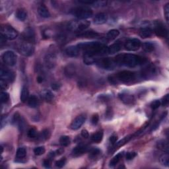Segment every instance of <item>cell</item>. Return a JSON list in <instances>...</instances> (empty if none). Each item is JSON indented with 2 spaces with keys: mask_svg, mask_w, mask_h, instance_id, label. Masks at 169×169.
<instances>
[{
  "mask_svg": "<svg viewBox=\"0 0 169 169\" xmlns=\"http://www.w3.org/2000/svg\"><path fill=\"white\" fill-rule=\"evenodd\" d=\"M1 34L8 40H15L18 37L19 33L14 28L9 25H3L1 29Z\"/></svg>",
  "mask_w": 169,
  "mask_h": 169,
  "instance_id": "8992f818",
  "label": "cell"
},
{
  "mask_svg": "<svg viewBox=\"0 0 169 169\" xmlns=\"http://www.w3.org/2000/svg\"><path fill=\"white\" fill-rule=\"evenodd\" d=\"M100 153V149H97V148H94V149H92L90 151V155L89 157L91 158H94L97 157L98 155H99Z\"/></svg>",
  "mask_w": 169,
  "mask_h": 169,
  "instance_id": "7bdbcfd3",
  "label": "cell"
},
{
  "mask_svg": "<svg viewBox=\"0 0 169 169\" xmlns=\"http://www.w3.org/2000/svg\"><path fill=\"white\" fill-rule=\"evenodd\" d=\"M97 59L94 58V56L91 55L89 54L84 53L83 56V62L87 65H91L97 62Z\"/></svg>",
  "mask_w": 169,
  "mask_h": 169,
  "instance_id": "484cf974",
  "label": "cell"
},
{
  "mask_svg": "<svg viewBox=\"0 0 169 169\" xmlns=\"http://www.w3.org/2000/svg\"><path fill=\"white\" fill-rule=\"evenodd\" d=\"M119 97L123 103H125L126 104H132L133 102L135 100L133 95L129 94L128 93H122L121 94H120Z\"/></svg>",
  "mask_w": 169,
  "mask_h": 169,
  "instance_id": "ac0fdd59",
  "label": "cell"
},
{
  "mask_svg": "<svg viewBox=\"0 0 169 169\" xmlns=\"http://www.w3.org/2000/svg\"><path fill=\"white\" fill-rule=\"evenodd\" d=\"M38 12L39 15L44 18H48L50 17V13L48 8L44 5H41L38 7Z\"/></svg>",
  "mask_w": 169,
  "mask_h": 169,
  "instance_id": "603a6c76",
  "label": "cell"
},
{
  "mask_svg": "<svg viewBox=\"0 0 169 169\" xmlns=\"http://www.w3.org/2000/svg\"><path fill=\"white\" fill-rule=\"evenodd\" d=\"M37 81L38 82V83H42V81H43V78H42V77H41V76H38V77H37Z\"/></svg>",
  "mask_w": 169,
  "mask_h": 169,
  "instance_id": "91938a15",
  "label": "cell"
},
{
  "mask_svg": "<svg viewBox=\"0 0 169 169\" xmlns=\"http://www.w3.org/2000/svg\"><path fill=\"white\" fill-rule=\"evenodd\" d=\"M50 136V133L49 132L48 129H44L39 135H38V137L42 141H45L47 140Z\"/></svg>",
  "mask_w": 169,
  "mask_h": 169,
  "instance_id": "74e56055",
  "label": "cell"
},
{
  "mask_svg": "<svg viewBox=\"0 0 169 169\" xmlns=\"http://www.w3.org/2000/svg\"><path fill=\"white\" fill-rule=\"evenodd\" d=\"M139 36L143 38H149L153 34V30L149 27H144L139 30Z\"/></svg>",
  "mask_w": 169,
  "mask_h": 169,
  "instance_id": "44dd1931",
  "label": "cell"
},
{
  "mask_svg": "<svg viewBox=\"0 0 169 169\" xmlns=\"http://www.w3.org/2000/svg\"><path fill=\"white\" fill-rule=\"evenodd\" d=\"M16 17L21 21H24L27 17V13L24 9H19L17 10Z\"/></svg>",
  "mask_w": 169,
  "mask_h": 169,
  "instance_id": "1f68e13d",
  "label": "cell"
},
{
  "mask_svg": "<svg viewBox=\"0 0 169 169\" xmlns=\"http://www.w3.org/2000/svg\"><path fill=\"white\" fill-rule=\"evenodd\" d=\"M169 103V95L168 94H166L165 96L163 98V100H162V104L164 107H167Z\"/></svg>",
  "mask_w": 169,
  "mask_h": 169,
  "instance_id": "f907efd6",
  "label": "cell"
},
{
  "mask_svg": "<svg viewBox=\"0 0 169 169\" xmlns=\"http://www.w3.org/2000/svg\"><path fill=\"white\" fill-rule=\"evenodd\" d=\"M96 63L99 68L106 70H112L117 65L115 62V59L110 58H105L97 59Z\"/></svg>",
  "mask_w": 169,
  "mask_h": 169,
  "instance_id": "52a82bcc",
  "label": "cell"
},
{
  "mask_svg": "<svg viewBox=\"0 0 169 169\" xmlns=\"http://www.w3.org/2000/svg\"><path fill=\"white\" fill-rule=\"evenodd\" d=\"M57 63V58L53 53H48L44 57L45 65L48 69H52L55 68Z\"/></svg>",
  "mask_w": 169,
  "mask_h": 169,
  "instance_id": "7c38bea8",
  "label": "cell"
},
{
  "mask_svg": "<svg viewBox=\"0 0 169 169\" xmlns=\"http://www.w3.org/2000/svg\"><path fill=\"white\" fill-rule=\"evenodd\" d=\"M164 13L165 15V18L167 22H168V18H169V3H167L165 5L164 8Z\"/></svg>",
  "mask_w": 169,
  "mask_h": 169,
  "instance_id": "7dc6e473",
  "label": "cell"
},
{
  "mask_svg": "<svg viewBox=\"0 0 169 169\" xmlns=\"http://www.w3.org/2000/svg\"><path fill=\"white\" fill-rule=\"evenodd\" d=\"M120 34V32L118 30L116 29H112L108 31V33L107 34V38L108 40H112L117 38Z\"/></svg>",
  "mask_w": 169,
  "mask_h": 169,
  "instance_id": "e575fe53",
  "label": "cell"
},
{
  "mask_svg": "<svg viewBox=\"0 0 169 169\" xmlns=\"http://www.w3.org/2000/svg\"><path fill=\"white\" fill-rule=\"evenodd\" d=\"M0 98H1L2 103H5L9 99V94L7 92H2Z\"/></svg>",
  "mask_w": 169,
  "mask_h": 169,
  "instance_id": "ee69618b",
  "label": "cell"
},
{
  "mask_svg": "<svg viewBox=\"0 0 169 169\" xmlns=\"http://www.w3.org/2000/svg\"><path fill=\"white\" fill-rule=\"evenodd\" d=\"M112 115H113V113H112V110L111 108H108L107 111H106V118L107 119L110 120L112 118Z\"/></svg>",
  "mask_w": 169,
  "mask_h": 169,
  "instance_id": "db71d44e",
  "label": "cell"
},
{
  "mask_svg": "<svg viewBox=\"0 0 169 169\" xmlns=\"http://www.w3.org/2000/svg\"><path fill=\"white\" fill-rule=\"evenodd\" d=\"M161 105V102L158 100H155L151 103V107L153 110H156Z\"/></svg>",
  "mask_w": 169,
  "mask_h": 169,
  "instance_id": "bcb514c9",
  "label": "cell"
},
{
  "mask_svg": "<svg viewBox=\"0 0 169 169\" xmlns=\"http://www.w3.org/2000/svg\"><path fill=\"white\" fill-rule=\"evenodd\" d=\"M73 14L79 20H86L93 16V12L87 6L79 7L73 11Z\"/></svg>",
  "mask_w": 169,
  "mask_h": 169,
  "instance_id": "277c9868",
  "label": "cell"
},
{
  "mask_svg": "<svg viewBox=\"0 0 169 169\" xmlns=\"http://www.w3.org/2000/svg\"><path fill=\"white\" fill-rule=\"evenodd\" d=\"M1 79L8 82H12L15 79V73L9 69H2L0 72Z\"/></svg>",
  "mask_w": 169,
  "mask_h": 169,
  "instance_id": "9a60e30c",
  "label": "cell"
},
{
  "mask_svg": "<svg viewBox=\"0 0 169 169\" xmlns=\"http://www.w3.org/2000/svg\"><path fill=\"white\" fill-rule=\"evenodd\" d=\"M154 31L157 36L161 38H167L168 33V30L164 24L161 22L155 23L154 25Z\"/></svg>",
  "mask_w": 169,
  "mask_h": 169,
  "instance_id": "30bf717a",
  "label": "cell"
},
{
  "mask_svg": "<svg viewBox=\"0 0 169 169\" xmlns=\"http://www.w3.org/2000/svg\"><path fill=\"white\" fill-rule=\"evenodd\" d=\"M88 149H89V148L87 145H84V144H80V145H78L73 149L72 154L74 156L81 155L84 153L87 152Z\"/></svg>",
  "mask_w": 169,
  "mask_h": 169,
  "instance_id": "e0dca14e",
  "label": "cell"
},
{
  "mask_svg": "<svg viewBox=\"0 0 169 169\" xmlns=\"http://www.w3.org/2000/svg\"><path fill=\"white\" fill-rule=\"evenodd\" d=\"M132 136H128L125 137L124 139H122V140L120 141L119 142H118L117 143H116V147L118 148V147H122L123 145H124L125 144H126L127 143L129 142L130 139H132Z\"/></svg>",
  "mask_w": 169,
  "mask_h": 169,
  "instance_id": "f35d334b",
  "label": "cell"
},
{
  "mask_svg": "<svg viewBox=\"0 0 169 169\" xmlns=\"http://www.w3.org/2000/svg\"><path fill=\"white\" fill-rule=\"evenodd\" d=\"M23 38L24 41L33 44L35 42V33L33 29L27 28L23 31Z\"/></svg>",
  "mask_w": 169,
  "mask_h": 169,
  "instance_id": "5bb4252c",
  "label": "cell"
},
{
  "mask_svg": "<svg viewBox=\"0 0 169 169\" xmlns=\"http://www.w3.org/2000/svg\"><path fill=\"white\" fill-rule=\"evenodd\" d=\"M81 136H83V137H84V138L87 139L89 137V133L87 132V130L83 129L81 131Z\"/></svg>",
  "mask_w": 169,
  "mask_h": 169,
  "instance_id": "6f0895ef",
  "label": "cell"
},
{
  "mask_svg": "<svg viewBox=\"0 0 169 169\" xmlns=\"http://www.w3.org/2000/svg\"><path fill=\"white\" fill-rule=\"evenodd\" d=\"M17 50L21 54L24 56H30L34 52V47L33 44L24 41L18 46Z\"/></svg>",
  "mask_w": 169,
  "mask_h": 169,
  "instance_id": "ba28073f",
  "label": "cell"
},
{
  "mask_svg": "<svg viewBox=\"0 0 169 169\" xmlns=\"http://www.w3.org/2000/svg\"><path fill=\"white\" fill-rule=\"evenodd\" d=\"M91 23L89 21L80 20L75 21L69 23L68 24V29L71 31L82 33L90 26Z\"/></svg>",
  "mask_w": 169,
  "mask_h": 169,
  "instance_id": "3957f363",
  "label": "cell"
},
{
  "mask_svg": "<svg viewBox=\"0 0 169 169\" xmlns=\"http://www.w3.org/2000/svg\"><path fill=\"white\" fill-rule=\"evenodd\" d=\"M80 49L77 46H69L65 50V54L71 58H75L79 55Z\"/></svg>",
  "mask_w": 169,
  "mask_h": 169,
  "instance_id": "2e32d148",
  "label": "cell"
},
{
  "mask_svg": "<svg viewBox=\"0 0 169 169\" xmlns=\"http://www.w3.org/2000/svg\"><path fill=\"white\" fill-rule=\"evenodd\" d=\"M0 86H1L2 89H6L8 88V82L2 79L1 81H0Z\"/></svg>",
  "mask_w": 169,
  "mask_h": 169,
  "instance_id": "f5cc1de1",
  "label": "cell"
},
{
  "mask_svg": "<svg viewBox=\"0 0 169 169\" xmlns=\"http://www.w3.org/2000/svg\"><path fill=\"white\" fill-rule=\"evenodd\" d=\"M38 104H39V100H38L37 97L35 96V95H32L28 99V105L30 108H37Z\"/></svg>",
  "mask_w": 169,
  "mask_h": 169,
  "instance_id": "f1b7e54d",
  "label": "cell"
},
{
  "mask_svg": "<svg viewBox=\"0 0 169 169\" xmlns=\"http://www.w3.org/2000/svg\"><path fill=\"white\" fill-rule=\"evenodd\" d=\"M87 116L85 114H80L74 120L70 125V128L72 130H77L81 127L86 121Z\"/></svg>",
  "mask_w": 169,
  "mask_h": 169,
  "instance_id": "4fadbf2b",
  "label": "cell"
},
{
  "mask_svg": "<svg viewBox=\"0 0 169 169\" xmlns=\"http://www.w3.org/2000/svg\"><path fill=\"white\" fill-rule=\"evenodd\" d=\"M160 162L161 164L165 167H168L169 165V157L168 153H165L160 158Z\"/></svg>",
  "mask_w": 169,
  "mask_h": 169,
  "instance_id": "ab89813d",
  "label": "cell"
},
{
  "mask_svg": "<svg viewBox=\"0 0 169 169\" xmlns=\"http://www.w3.org/2000/svg\"><path fill=\"white\" fill-rule=\"evenodd\" d=\"M52 88L54 90L56 91V90H58L59 88H60V84L57 83H52Z\"/></svg>",
  "mask_w": 169,
  "mask_h": 169,
  "instance_id": "680465c9",
  "label": "cell"
},
{
  "mask_svg": "<svg viewBox=\"0 0 169 169\" xmlns=\"http://www.w3.org/2000/svg\"><path fill=\"white\" fill-rule=\"evenodd\" d=\"M27 155V150L24 147H19L17 151L16 157L17 159H23L24 158H25Z\"/></svg>",
  "mask_w": 169,
  "mask_h": 169,
  "instance_id": "d590c367",
  "label": "cell"
},
{
  "mask_svg": "<svg viewBox=\"0 0 169 169\" xmlns=\"http://www.w3.org/2000/svg\"><path fill=\"white\" fill-rule=\"evenodd\" d=\"M122 48V44L120 42H116V43L112 44L110 46L107 48V52L109 54H114L115 53L118 52Z\"/></svg>",
  "mask_w": 169,
  "mask_h": 169,
  "instance_id": "ffe728a7",
  "label": "cell"
},
{
  "mask_svg": "<svg viewBox=\"0 0 169 169\" xmlns=\"http://www.w3.org/2000/svg\"><path fill=\"white\" fill-rule=\"evenodd\" d=\"M27 135H28V136H29V137H30V138H32V139L36 138V137H38V136L37 130L34 128H31L29 131H28Z\"/></svg>",
  "mask_w": 169,
  "mask_h": 169,
  "instance_id": "60d3db41",
  "label": "cell"
},
{
  "mask_svg": "<svg viewBox=\"0 0 169 169\" xmlns=\"http://www.w3.org/2000/svg\"><path fill=\"white\" fill-rule=\"evenodd\" d=\"M65 163H66L65 158H62V159L58 160L56 162V166L58 168H62L65 165Z\"/></svg>",
  "mask_w": 169,
  "mask_h": 169,
  "instance_id": "f6af8a7d",
  "label": "cell"
},
{
  "mask_svg": "<svg viewBox=\"0 0 169 169\" xmlns=\"http://www.w3.org/2000/svg\"><path fill=\"white\" fill-rule=\"evenodd\" d=\"M155 72V68H154L153 65H149L147 68H145L142 73V75H143L145 77H149L151 75H153V74Z\"/></svg>",
  "mask_w": 169,
  "mask_h": 169,
  "instance_id": "4dcf8cb0",
  "label": "cell"
},
{
  "mask_svg": "<svg viewBox=\"0 0 169 169\" xmlns=\"http://www.w3.org/2000/svg\"><path fill=\"white\" fill-rule=\"evenodd\" d=\"M94 23L97 24H103L107 23L108 21V16L104 13H100L97 14L94 18Z\"/></svg>",
  "mask_w": 169,
  "mask_h": 169,
  "instance_id": "d6986e66",
  "label": "cell"
},
{
  "mask_svg": "<svg viewBox=\"0 0 169 169\" xmlns=\"http://www.w3.org/2000/svg\"><path fill=\"white\" fill-rule=\"evenodd\" d=\"M41 97L46 101L51 102L54 99V95L52 91L49 90H44L41 93Z\"/></svg>",
  "mask_w": 169,
  "mask_h": 169,
  "instance_id": "d4e9b609",
  "label": "cell"
},
{
  "mask_svg": "<svg viewBox=\"0 0 169 169\" xmlns=\"http://www.w3.org/2000/svg\"><path fill=\"white\" fill-rule=\"evenodd\" d=\"M70 142H71V140H70L69 136H62L60 139H59V143H60V145L63 147L68 146L70 144Z\"/></svg>",
  "mask_w": 169,
  "mask_h": 169,
  "instance_id": "8d00e7d4",
  "label": "cell"
},
{
  "mask_svg": "<svg viewBox=\"0 0 169 169\" xmlns=\"http://www.w3.org/2000/svg\"><path fill=\"white\" fill-rule=\"evenodd\" d=\"M78 37H83V38H98V37H99V34L96 33V32H94V31L89 30V31L82 32V33H81L78 35Z\"/></svg>",
  "mask_w": 169,
  "mask_h": 169,
  "instance_id": "cb8c5ba5",
  "label": "cell"
},
{
  "mask_svg": "<svg viewBox=\"0 0 169 169\" xmlns=\"http://www.w3.org/2000/svg\"><path fill=\"white\" fill-rule=\"evenodd\" d=\"M114 59L116 65H124L128 68H134L147 62V59L145 58L131 54L118 55Z\"/></svg>",
  "mask_w": 169,
  "mask_h": 169,
  "instance_id": "6da1fadb",
  "label": "cell"
},
{
  "mask_svg": "<svg viewBox=\"0 0 169 169\" xmlns=\"http://www.w3.org/2000/svg\"><path fill=\"white\" fill-rule=\"evenodd\" d=\"M157 146L158 149L164 151L166 153H168V143L166 140L162 139L158 141Z\"/></svg>",
  "mask_w": 169,
  "mask_h": 169,
  "instance_id": "4316f807",
  "label": "cell"
},
{
  "mask_svg": "<svg viewBox=\"0 0 169 169\" xmlns=\"http://www.w3.org/2000/svg\"><path fill=\"white\" fill-rule=\"evenodd\" d=\"M98 120H99V117H98V114H95L92 116V118H91V122H92V124L93 125L97 124Z\"/></svg>",
  "mask_w": 169,
  "mask_h": 169,
  "instance_id": "816d5d0a",
  "label": "cell"
},
{
  "mask_svg": "<svg viewBox=\"0 0 169 169\" xmlns=\"http://www.w3.org/2000/svg\"><path fill=\"white\" fill-rule=\"evenodd\" d=\"M43 165L46 168H50L51 167V162L50 159H46L43 162Z\"/></svg>",
  "mask_w": 169,
  "mask_h": 169,
  "instance_id": "11a10c76",
  "label": "cell"
},
{
  "mask_svg": "<svg viewBox=\"0 0 169 169\" xmlns=\"http://www.w3.org/2000/svg\"><path fill=\"white\" fill-rule=\"evenodd\" d=\"M2 60L7 65L14 66L17 63V56L12 51H7L2 55Z\"/></svg>",
  "mask_w": 169,
  "mask_h": 169,
  "instance_id": "9c48e42d",
  "label": "cell"
},
{
  "mask_svg": "<svg viewBox=\"0 0 169 169\" xmlns=\"http://www.w3.org/2000/svg\"><path fill=\"white\" fill-rule=\"evenodd\" d=\"M136 155H137V154L135 152H128L126 153V158L128 161H130V160L133 159V158L136 157Z\"/></svg>",
  "mask_w": 169,
  "mask_h": 169,
  "instance_id": "c3c4849f",
  "label": "cell"
},
{
  "mask_svg": "<svg viewBox=\"0 0 169 169\" xmlns=\"http://www.w3.org/2000/svg\"><path fill=\"white\" fill-rule=\"evenodd\" d=\"M117 139H118V137H117V136L113 135V136H112L110 137V143H112V144H114V143L116 142V141H117Z\"/></svg>",
  "mask_w": 169,
  "mask_h": 169,
  "instance_id": "9f6ffc18",
  "label": "cell"
},
{
  "mask_svg": "<svg viewBox=\"0 0 169 169\" xmlns=\"http://www.w3.org/2000/svg\"><path fill=\"white\" fill-rule=\"evenodd\" d=\"M142 46V42L137 38H132L126 41L125 43L126 50L128 51H136L139 50Z\"/></svg>",
  "mask_w": 169,
  "mask_h": 169,
  "instance_id": "8fae6325",
  "label": "cell"
},
{
  "mask_svg": "<svg viewBox=\"0 0 169 169\" xmlns=\"http://www.w3.org/2000/svg\"><path fill=\"white\" fill-rule=\"evenodd\" d=\"M77 46L80 50H82L84 53L89 54L93 56L104 55L107 52V47L106 45L98 42H83L80 43Z\"/></svg>",
  "mask_w": 169,
  "mask_h": 169,
  "instance_id": "7a4b0ae2",
  "label": "cell"
},
{
  "mask_svg": "<svg viewBox=\"0 0 169 169\" xmlns=\"http://www.w3.org/2000/svg\"><path fill=\"white\" fill-rule=\"evenodd\" d=\"M142 48L146 52H151L155 50V45L150 42H146L143 43Z\"/></svg>",
  "mask_w": 169,
  "mask_h": 169,
  "instance_id": "836d02e7",
  "label": "cell"
},
{
  "mask_svg": "<svg viewBox=\"0 0 169 169\" xmlns=\"http://www.w3.org/2000/svg\"><path fill=\"white\" fill-rule=\"evenodd\" d=\"M29 98V90H28V88L25 86H23L22 89H21V100L24 103L27 100H28Z\"/></svg>",
  "mask_w": 169,
  "mask_h": 169,
  "instance_id": "f546056e",
  "label": "cell"
},
{
  "mask_svg": "<svg viewBox=\"0 0 169 169\" xmlns=\"http://www.w3.org/2000/svg\"><path fill=\"white\" fill-rule=\"evenodd\" d=\"M91 140L93 142L99 143L102 142L103 139V131H98L97 133H94L91 137Z\"/></svg>",
  "mask_w": 169,
  "mask_h": 169,
  "instance_id": "83f0119b",
  "label": "cell"
},
{
  "mask_svg": "<svg viewBox=\"0 0 169 169\" xmlns=\"http://www.w3.org/2000/svg\"><path fill=\"white\" fill-rule=\"evenodd\" d=\"M75 73H76V68L73 64H69L65 67V75L67 77L71 78V77H73L75 75Z\"/></svg>",
  "mask_w": 169,
  "mask_h": 169,
  "instance_id": "7402d4cb",
  "label": "cell"
},
{
  "mask_svg": "<svg viewBox=\"0 0 169 169\" xmlns=\"http://www.w3.org/2000/svg\"><path fill=\"white\" fill-rule=\"evenodd\" d=\"M116 79V81L125 83H131L136 79V74L131 71L124 70L117 73Z\"/></svg>",
  "mask_w": 169,
  "mask_h": 169,
  "instance_id": "5b68a950",
  "label": "cell"
},
{
  "mask_svg": "<svg viewBox=\"0 0 169 169\" xmlns=\"http://www.w3.org/2000/svg\"><path fill=\"white\" fill-rule=\"evenodd\" d=\"M107 4V2L106 1H96L94 2L93 5L94 7H103Z\"/></svg>",
  "mask_w": 169,
  "mask_h": 169,
  "instance_id": "681fc988",
  "label": "cell"
},
{
  "mask_svg": "<svg viewBox=\"0 0 169 169\" xmlns=\"http://www.w3.org/2000/svg\"><path fill=\"white\" fill-rule=\"evenodd\" d=\"M123 155H124V154L123 153H120L116 155V156H114L113 158H112V159L110 161V167H114V166H116V164H117L120 161L121 158H122Z\"/></svg>",
  "mask_w": 169,
  "mask_h": 169,
  "instance_id": "d6a6232c",
  "label": "cell"
},
{
  "mask_svg": "<svg viewBox=\"0 0 169 169\" xmlns=\"http://www.w3.org/2000/svg\"><path fill=\"white\" fill-rule=\"evenodd\" d=\"M34 153L36 155L40 156L43 155L45 153V148L43 146H40V147H37L36 148H34Z\"/></svg>",
  "mask_w": 169,
  "mask_h": 169,
  "instance_id": "b9f144b4",
  "label": "cell"
}]
</instances>
